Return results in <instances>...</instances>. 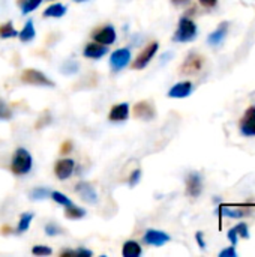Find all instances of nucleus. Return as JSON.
<instances>
[{"instance_id": "1", "label": "nucleus", "mask_w": 255, "mask_h": 257, "mask_svg": "<svg viewBox=\"0 0 255 257\" xmlns=\"http://www.w3.org/2000/svg\"><path fill=\"white\" fill-rule=\"evenodd\" d=\"M197 35H198L197 24L191 18L183 17L179 20L177 30L173 36V41L174 42H191L197 38Z\"/></svg>"}, {"instance_id": "2", "label": "nucleus", "mask_w": 255, "mask_h": 257, "mask_svg": "<svg viewBox=\"0 0 255 257\" xmlns=\"http://www.w3.org/2000/svg\"><path fill=\"white\" fill-rule=\"evenodd\" d=\"M12 172L18 176L21 175H26L30 172L32 169V155L23 149V148H18L14 154V158H12V166H11Z\"/></svg>"}, {"instance_id": "3", "label": "nucleus", "mask_w": 255, "mask_h": 257, "mask_svg": "<svg viewBox=\"0 0 255 257\" xmlns=\"http://www.w3.org/2000/svg\"><path fill=\"white\" fill-rule=\"evenodd\" d=\"M23 83L33 84V86H44V87H54V83L41 71L38 69H26L21 74Z\"/></svg>"}, {"instance_id": "4", "label": "nucleus", "mask_w": 255, "mask_h": 257, "mask_svg": "<svg viewBox=\"0 0 255 257\" xmlns=\"http://www.w3.org/2000/svg\"><path fill=\"white\" fill-rule=\"evenodd\" d=\"M239 131L243 137H255V104L245 110L239 120Z\"/></svg>"}, {"instance_id": "5", "label": "nucleus", "mask_w": 255, "mask_h": 257, "mask_svg": "<svg viewBox=\"0 0 255 257\" xmlns=\"http://www.w3.org/2000/svg\"><path fill=\"white\" fill-rule=\"evenodd\" d=\"M203 65H204V57L192 51V53L185 59V62H183V65H182V72L186 74V75L197 74V72H200V71L203 69Z\"/></svg>"}, {"instance_id": "6", "label": "nucleus", "mask_w": 255, "mask_h": 257, "mask_svg": "<svg viewBox=\"0 0 255 257\" xmlns=\"http://www.w3.org/2000/svg\"><path fill=\"white\" fill-rule=\"evenodd\" d=\"M158 50H159V44L158 42H152L150 45H147L141 53H140V56L135 59V62H134V68L135 69H143V68H146L147 65H149V62L155 57V54L158 53Z\"/></svg>"}, {"instance_id": "7", "label": "nucleus", "mask_w": 255, "mask_h": 257, "mask_svg": "<svg viewBox=\"0 0 255 257\" xmlns=\"http://www.w3.org/2000/svg\"><path fill=\"white\" fill-rule=\"evenodd\" d=\"M129 60H131V51L128 48H119L111 54L110 65L113 66L114 71H120L129 63Z\"/></svg>"}, {"instance_id": "8", "label": "nucleus", "mask_w": 255, "mask_h": 257, "mask_svg": "<svg viewBox=\"0 0 255 257\" xmlns=\"http://www.w3.org/2000/svg\"><path fill=\"white\" fill-rule=\"evenodd\" d=\"M203 191V179L200 173H189L186 178V194L189 197H198Z\"/></svg>"}, {"instance_id": "9", "label": "nucleus", "mask_w": 255, "mask_h": 257, "mask_svg": "<svg viewBox=\"0 0 255 257\" xmlns=\"http://www.w3.org/2000/svg\"><path fill=\"white\" fill-rule=\"evenodd\" d=\"M144 242L149 244V245H153V247H162L164 244L170 242V235L162 232V230H153V229H149L144 235Z\"/></svg>"}, {"instance_id": "10", "label": "nucleus", "mask_w": 255, "mask_h": 257, "mask_svg": "<svg viewBox=\"0 0 255 257\" xmlns=\"http://www.w3.org/2000/svg\"><path fill=\"white\" fill-rule=\"evenodd\" d=\"M228 27H230V23L228 21H222L209 36H207V44L212 45V47H218L224 42V39L227 38L228 35Z\"/></svg>"}, {"instance_id": "11", "label": "nucleus", "mask_w": 255, "mask_h": 257, "mask_svg": "<svg viewBox=\"0 0 255 257\" xmlns=\"http://www.w3.org/2000/svg\"><path fill=\"white\" fill-rule=\"evenodd\" d=\"M93 39L102 45H111L116 42V30L113 26H105L104 29H101L99 32L93 33Z\"/></svg>"}, {"instance_id": "12", "label": "nucleus", "mask_w": 255, "mask_h": 257, "mask_svg": "<svg viewBox=\"0 0 255 257\" xmlns=\"http://www.w3.org/2000/svg\"><path fill=\"white\" fill-rule=\"evenodd\" d=\"M192 90H194V86L191 81H180L168 90V96L182 99V98H188L192 93Z\"/></svg>"}, {"instance_id": "13", "label": "nucleus", "mask_w": 255, "mask_h": 257, "mask_svg": "<svg viewBox=\"0 0 255 257\" xmlns=\"http://www.w3.org/2000/svg\"><path fill=\"white\" fill-rule=\"evenodd\" d=\"M74 167H75L74 160H71V158H68V160H60V161H57V164H56V167H54L56 176H57L59 179L65 181V179H68V178L72 175Z\"/></svg>"}, {"instance_id": "14", "label": "nucleus", "mask_w": 255, "mask_h": 257, "mask_svg": "<svg viewBox=\"0 0 255 257\" xmlns=\"http://www.w3.org/2000/svg\"><path fill=\"white\" fill-rule=\"evenodd\" d=\"M75 191L81 196L83 200H86V202H89V203H96V202H98V194H96L95 188H93L90 184H87V182H80V184H77Z\"/></svg>"}, {"instance_id": "15", "label": "nucleus", "mask_w": 255, "mask_h": 257, "mask_svg": "<svg viewBox=\"0 0 255 257\" xmlns=\"http://www.w3.org/2000/svg\"><path fill=\"white\" fill-rule=\"evenodd\" d=\"M134 114H135L137 117L143 119V120H150V119L155 117V108H153V105H152L150 102L141 101V102H138V104L134 107Z\"/></svg>"}, {"instance_id": "16", "label": "nucleus", "mask_w": 255, "mask_h": 257, "mask_svg": "<svg viewBox=\"0 0 255 257\" xmlns=\"http://www.w3.org/2000/svg\"><path fill=\"white\" fill-rule=\"evenodd\" d=\"M107 51H108L107 50V45H102L99 42H92V44L86 45L83 54L86 57H89V59H101L102 56L107 54Z\"/></svg>"}, {"instance_id": "17", "label": "nucleus", "mask_w": 255, "mask_h": 257, "mask_svg": "<svg viewBox=\"0 0 255 257\" xmlns=\"http://www.w3.org/2000/svg\"><path fill=\"white\" fill-rule=\"evenodd\" d=\"M129 116V105L126 102L123 104H117L111 108L110 111V120L113 122H122V120H126Z\"/></svg>"}, {"instance_id": "18", "label": "nucleus", "mask_w": 255, "mask_h": 257, "mask_svg": "<svg viewBox=\"0 0 255 257\" xmlns=\"http://www.w3.org/2000/svg\"><path fill=\"white\" fill-rule=\"evenodd\" d=\"M219 214L227 217V218H243L249 214L248 209H242V208H234V206H227V205H222L219 208Z\"/></svg>"}, {"instance_id": "19", "label": "nucleus", "mask_w": 255, "mask_h": 257, "mask_svg": "<svg viewBox=\"0 0 255 257\" xmlns=\"http://www.w3.org/2000/svg\"><path fill=\"white\" fill-rule=\"evenodd\" d=\"M122 254L125 257H138L141 256V247L135 241H128L123 245Z\"/></svg>"}, {"instance_id": "20", "label": "nucleus", "mask_w": 255, "mask_h": 257, "mask_svg": "<svg viewBox=\"0 0 255 257\" xmlns=\"http://www.w3.org/2000/svg\"><path fill=\"white\" fill-rule=\"evenodd\" d=\"M66 12V6L62 5V3H56V5H51L50 8H47L44 11V17H53V18H60L63 17Z\"/></svg>"}, {"instance_id": "21", "label": "nucleus", "mask_w": 255, "mask_h": 257, "mask_svg": "<svg viewBox=\"0 0 255 257\" xmlns=\"http://www.w3.org/2000/svg\"><path fill=\"white\" fill-rule=\"evenodd\" d=\"M18 36H20V39H21L23 42H29V41H32V39L35 38V26H33V21H32V20H29V21L26 23V26H24L23 30L18 33Z\"/></svg>"}, {"instance_id": "22", "label": "nucleus", "mask_w": 255, "mask_h": 257, "mask_svg": "<svg viewBox=\"0 0 255 257\" xmlns=\"http://www.w3.org/2000/svg\"><path fill=\"white\" fill-rule=\"evenodd\" d=\"M65 214H66V217L71 218V220H80V218H83V217L86 215V209H83V208H80V206H75V205L72 203V205L66 206Z\"/></svg>"}, {"instance_id": "23", "label": "nucleus", "mask_w": 255, "mask_h": 257, "mask_svg": "<svg viewBox=\"0 0 255 257\" xmlns=\"http://www.w3.org/2000/svg\"><path fill=\"white\" fill-rule=\"evenodd\" d=\"M32 220H33V214H30V212L21 214V217H20V223H18V227H17V232H18V233H24V232H27V230H29V227H30Z\"/></svg>"}, {"instance_id": "24", "label": "nucleus", "mask_w": 255, "mask_h": 257, "mask_svg": "<svg viewBox=\"0 0 255 257\" xmlns=\"http://www.w3.org/2000/svg\"><path fill=\"white\" fill-rule=\"evenodd\" d=\"M17 35H18V33H17V30L14 29V26H12L11 21H8V23H5V24L0 26V38L8 39V38H15Z\"/></svg>"}, {"instance_id": "25", "label": "nucleus", "mask_w": 255, "mask_h": 257, "mask_svg": "<svg viewBox=\"0 0 255 257\" xmlns=\"http://www.w3.org/2000/svg\"><path fill=\"white\" fill-rule=\"evenodd\" d=\"M50 197H51L56 203H59V205H62V206H69V205H72L71 199L66 197L65 194L59 193V191H51V193H50Z\"/></svg>"}, {"instance_id": "26", "label": "nucleus", "mask_w": 255, "mask_h": 257, "mask_svg": "<svg viewBox=\"0 0 255 257\" xmlns=\"http://www.w3.org/2000/svg\"><path fill=\"white\" fill-rule=\"evenodd\" d=\"M42 0H24V2H20L21 3V12L23 14H30L32 11H35L39 5H41Z\"/></svg>"}, {"instance_id": "27", "label": "nucleus", "mask_w": 255, "mask_h": 257, "mask_svg": "<svg viewBox=\"0 0 255 257\" xmlns=\"http://www.w3.org/2000/svg\"><path fill=\"white\" fill-rule=\"evenodd\" d=\"M234 230H236V233L239 235V238H242V239H249V227H248V224L245 223V221H240L239 224H236L234 227H233Z\"/></svg>"}, {"instance_id": "28", "label": "nucleus", "mask_w": 255, "mask_h": 257, "mask_svg": "<svg viewBox=\"0 0 255 257\" xmlns=\"http://www.w3.org/2000/svg\"><path fill=\"white\" fill-rule=\"evenodd\" d=\"M50 197V191L47 188H35L30 191V199L32 200H44Z\"/></svg>"}, {"instance_id": "29", "label": "nucleus", "mask_w": 255, "mask_h": 257, "mask_svg": "<svg viewBox=\"0 0 255 257\" xmlns=\"http://www.w3.org/2000/svg\"><path fill=\"white\" fill-rule=\"evenodd\" d=\"M12 117V111L11 108L8 107V104L0 99V120H9Z\"/></svg>"}, {"instance_id": "30", "label": "nucleus", "mask_w": 255, "mask_h": 257, "mask_svg": "<svg viewBox=\"0 0 255 257\" xmlns=\"http://www.w3.org/2000/svg\"><path fill=\"white\" fill-rule=\"evenodd\" d=\"M78 71V63L77 62H66L63 66H62V72L66 74V75H71L74 72Z\"/></svg>"}, {"instance_id": "31", "label": "nucleus", "mask_w": 255, "mask_h": 257, "mask_svg": "<svg viewBox=\"0 0 255 257\" xmlns=\"http://www.w3.org/2000/svg\"><path fill=\"white\" fill-rule=\"evenodd\" d=\"M32 253H33L35 256H50L53 251H51V248H50V247H45V245H36V247H33V248H32Z\"/></svg>"}, {"instance_id": "32", "label": "nucleus", "mask_w": 255, "mask_h": 257, "mask_svg": "<svg viewBox=\"0 0 255 257\" xmlns=\"http://www.w3.org/2000/svg\"><path fill=\"white\" fill-rule=\"evenodd\" d=\"M45 233L48 236H56V235H60L62 233V229L56 224V223H48L45 226Z\"/></svg>"}, {"instance_id": "33", "label": "nucleus", "mask_w": 255, "mask_h": 257, "mask_svg": "<svg viewBox=\"0 0 255 257\" xmlns=\"http://www.w3.org/2000/svg\"><path fill=\"white\" fill-rule=\"evenodd\" d=\"M237 256H239V253H237V250H236V247H234V245H230V247L224 248V250L219 253V257H237Z\"/></svg>"}, {"instance_id": "34", "label": "nucleus", "mask_w": 255, "mask_h": 257, "mask_svg": "<svg viewBox=\"0 0 255 257\" xmlns=\"http://www.w3.org/2000/svg\"><path fill=\"white\" fill-rule=\"evenodd\" d=\"M227 238H228V241L231 242V245H234V247L237 245V242H239V239H240V238H239V235L236 233V230H234L233 227L228 230V233H227Z\"/></svg>"}, {"instance_id": "35", "label": "nucleus", "mask_w": 255, "mask_h": 257, "mask_svg": "<svg viewBox=\"0 0 255 257\" xmlns=\"http://www.w3.org/2000/svg\"><path fill=\"white\" fill-rule=\"evenodd\" d=\"M140 178H141V170L132 172V175H131V178H129V185H131V187H135V185L138 184Z\"/></svg>"}, {"instance_id": "36", "label": "nucleus", "mask_w": 255, "mask_h": 257, "mask_svg": "<svg viewBox=\"0 0 255 257\" xmlns=\"http://www.w3.org/2000/svg\"><path fill=\"white\" fill-rule=\"evenodd\" d=\"M195 241H197V244H198V247H200L201 250H206V241H204L203 232H197V233H195Z\"/></svg>"}, {"instance_id": "37", "label": "nucleus", "mask_w": 255, "mask_h": 257, "mask_svg": "<svg viewBox=\"0 0 255 257\" xmlns=\"http://www.w3.org/2000/svg\"><path fill=\"white\" fill-rule=\"evenodd\" d=\"M75 256L90 257L92 256V251H90V250H86V248H78V250L75 251Z\"/></svg>"}, {"instance_id": "38", "label": "nucleus", "mask_w": 255, "mask_h": 257, "mask_svg": "<svg viewBox=\"0 0 255 257\" xmlns=\"http://www.w3.org/2000/svg\"><path fill=\"white\" fill-rule=\"evenodd\" d=\"M200 3L206 8H215L218 5V0H200Z\"/></svg>"}, {"instance_id": "39", "label": "nucleus", "mask_w": 255, "mask_h": 257, "mask_svg": "<svg viewBox=\"0 0 255 257\" xmlns=\"http://www.w3.org/2000/svg\"><path fill=\"white\" fill-rule=\"evenodd\" d=\"M71 148H72V145H71V142H66V143H63L62 145V154H68L69 151H71Z\"/></svg>"}, {"instance_id": "40", "label": "nucleus", "mask_w": 255, "mask_h": 257, "mask_svg": "<svg viewBox=\"0 0 255 257\" xmlns=\"http://www.w3.org/2000/svg\"><path fill=\"white\" fill-rule=\"evenodd\" d=\"M171 3H173L174 6H185V5L189 3V0H171Z\"/></svg>"}, {"instance_id": "41", "label": "nucleus", "mask_w": 255, "mask_h": 257, "mask_svg": "<svg viewBox=\"0 0 255 257\" xmlns=\"http://www.w3.org/2000/svg\"><path fill=\"white\" fill-rule=\"evenodd\" d=\"M213 200H215V203H221V199L219 197H215Z\"/></svg>"}, {"instance_id": "42", "label": "nucleus", "mask_w": 255, "mask_h": 257, "mask_svg": "<svg viewBox=\"0 0 255 257\" xmlns=\"http://www.w3.org/2000/svg\"><path fill=\"white\" fill-rule=\"evenodd\" d=\"M75 2H86V0H75Z\"/></svg>"}]
</instances>
